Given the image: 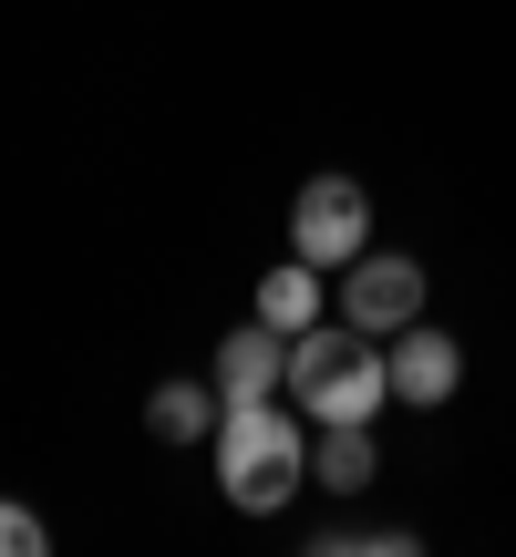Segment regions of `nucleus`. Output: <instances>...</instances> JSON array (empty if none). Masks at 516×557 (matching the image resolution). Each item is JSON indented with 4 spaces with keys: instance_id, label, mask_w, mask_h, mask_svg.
<instances>
[{
    "instance_id": "1",
    "label": "nucleus",
    "mask_w": 516,
    "mask_h": 557,
    "mask_svg": "<svg viewBox=\"0 0 516 557\" xmlns=\"http://www.w3.org/2000/svg\"><path fill=\"white\" fill-rule=\"evenodd\" d=\"M279 393L299 403L310 423H372L382 403H393V372H382V341L352 331V320H331V331H290V382Z\"/></svg>"
},
{
    "instance_id": "2",
    "label": "nucleus",
    "mask_w": 516,
    "mask_h": 557,
    "mask_svg": "<svg viewBox=\"0 0 516 557\" xmlns=\"http://www.w3.org/2000/svg\"><path fill=\"white\" fill-rule=\"evenodd\" d=\"M299 475H310V434H299L279 403H238V413H218V496L228 506L269 517V506L299 496Z\"/></svg>"
},
{
    "instance_id": "3",
    "label": "nucleus",
    "mask_w": 516,
    "mask_h": 557,
    "mask_svg": "<svg viewBox=\"0 0 516 557\" xmlns=\"http://www.w3.org/2000/svg\"><path fill=\"white\" fill-rule=\"evenodd\" d=\"M290 248H299L310 269L341 278L361 248H372V197H361L352 176H310V186H299V207H290Z\"/></svg>"
},
{
    "instance_id": "4",
    "label": "nucleus",
    "mask_w": 516,
    "mask_h": 557,
    "mask_svg": "<svg viewBox=\"0 0 516 557\" xmlns=\"http://www.w3.org/2000/svg\"><path fill=\"white\" fill-rule=\"evenodd\" d=\"M341 320L372 331V341H393L403 320H423V269H414V259H372V248H361V259L341 269Z\"/></svg>"
},
{
    "instance_id": "5",
    "label": "nucleus",
    "mask_w": 516,
    "mask_h": 557,
    "mask_svg": "<svg viewBox=\"0 0 516 557\" xmlns=\"http://www.w3.org/2000/svg\"><path fill=\"white\" fill-rule=\"evenodd\" d=\"M382 372H393V403H455V382H465V351L444 331H423V320H403L393 341H382Z\"/></svg>"
},
{
    "instance_id": "6",
    "label": "nucleus",
    "mask_w": 516,
    "mask_h": 557,
    "mask_svg": "<svg viewBox=\"0 0 516 557\" xmlns=\"http://www.w3.org/2000/svg\"><path fill=\"white\" fill-rule=\"evenodd\" d=\"M279 382H290V341L269 331V320H248L238 341H218V403L238 413V403H279Z\"/></svg>"
},
{
    "instance_id": "7",
    "label": "nucleus",
    "mask_w": 516,
    "mask_h": 557,
    "mask_svg": "<svg viewBox=\"0 0 516 557\" xmlns=\"http://www.w3.org/2000/svg\"><path fill=\"white\" fill-rule=\"evenodd\" d=\"M320 278H331V269H310V259L290 248V259L258 278V320H269L279 341H290V331H310V320H320Z\"/></svg>"
},
{
    "instance_id": "8",
    "label": "nucleus",
    "mask_w": 516,
    "mask_h": 557,
    "mask_svg": "<svg viewBox=\"0 0 516 557\" xmlns=\"http://www.w3.org/2000/svg\"><path fill=\"white\" fill-rule=\"evenodd\" d=\"M218 382H156L145 393V434H165V444H197V434H218Z\"/></svg>"
},
{
    "instance_id": "9",
    "label": "nucleus",
    "mask_w": 516,
    "mask_h": 557,
    "mask_svg": "<svg viewBox=\"0 0 516 557\" xmlns=\"http://www.w3.org/2000/svg\"><path fill=\"white\" fill-rule=\"evenodd\" d=\"M310 475L331 485V496H361V485H372V434H361V423H320Z\"/></svg>"
},
{
    "instance_id": "10",
    "label": "nucleus",
    "mask_w": 516,
    "mask_h": 557,
    "mask_svg": "<svg viewBox=\"0 0 516 557\" xmlns=\"http://www.w3.org/2000/svg\"><path fill=\"white\" fill-rule=\"evenodd\" d=\"M320 557H414V537H403V527H331Z\"/></svg>"
},
{
    "instance_id": "11",
    "label": "nucleus",
    "mask_w": 516,
    "mask_h": 557,
    "mask_svg": "<svg viewBox=\"0 0 516 557\" xmlns=\"http://www.w3.org/2000/svg\"><path fill=\"white\" fill-rule=\"evenodd\" d=\"M41 547H52V537H41V517L0 496V557H41Z\"/></svg>"
}]
</instances>
